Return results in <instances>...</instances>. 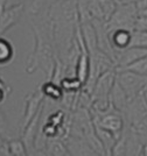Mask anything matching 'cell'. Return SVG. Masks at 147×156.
Masks as SVG:
<instances>
[{
	"instance_id": "obj_16",
	"label": "cell",
	"mask_w": 147,
	"mask_h": 156,
	"mask_svg": "<svg viewBox=\"0 0 147 156\" xmlns=\"http://www.w3.org/2000/svg\"><path fill=\"white\" fill-rule=\"evenodd\" d=\"M130 47H142V48H147V32L138 30V29L132 30Z\"/></svg>"
},
{
	"instance_id": "obj_11",
	"label": "cell",
	"mask_w": 147,
	"mask_h": 156,
	"mask_svg": "<svg viewBox=\"0 0 147 156\" xmlns=\"http://www.w3.org/2000/svg\"><path fill=\"white\" fill-rule=\"evenodd\" d=\"M116 71H130L140 75V76H147V56L141 57V58L137 59L135 62L131 63V64L123 66V68H116Z\"/></svg>"
},
{
	"instance_id": "obj_15",
	"label": "cell",
	"mask_w": 147,
	"mask_h": 156,
	"mask_svg": "<svg viewBox=\"0 0 147 156\" xmlns=\"http://www.w3.org/2000/svg\"><path fill=\"white\" fill-rule=\"evenodd\" d=\"M98 1H99V5H101V8H102L104 20L108 22L110 18L112 16V14L115 13L119 1L118 0H98Z\"/></svg>"
},
{
	"instance_id": "obj_5",
	"label": "cell",
	"mask_w": 147,
	"mask_h": 156,
	"mask_svg": "<svg viewBox=\"0 0 147 156\" xmlns=\"http://www.w3.org/2000/svg\"><path fill=\"white\" fill-rule=\"evenodd\" d=\"M24 11H25L24 2L4 8V11L0 13V36L4 35L11 27L19 22V20L24 14Z\"/></svg>"
},
{
	"instance_id": "obj_22",
	"label": "cell",
	"mask_w": 147,
	"mask_h": 156,
	"mask_svg": "<svg viewBox=\"0 0 147 156\" xmlns=\"http://www.w3.org/2000/svg\"><path fill=\"white\" fill-rule=\"evenodd\" d=\"M50 1V4H53V2H55V1H60V0H49Z\"/></svg>"
},
{
	"instance_id": "obj_23",
	"label": "cell",
	"mask_w": 147,
	"mask_h": 156,
	"mask_svg": "<svg viewBox=\"0 0 147 156\" xmlns=\"http://www.w3.org/2000/svg\"><path fill=\"white\" fill-rule=\"evenodd\" d=\"M119 2H124V1H128V0H118Z\"/></svg>"
},
{
	"instance_id": "obj_13",
	"label": "cell",
	"mask_w": 147,
	"mask_h": 156,
	"mask_svg": "<svg viewBox=\"0 0 147 156\" xmlns=\"http://www.w3.org/2000/svg\"><path fill=\"white\" fill-rule=\"evenodd\" d=\"M60 85L64 92H77L84 86L83 83L76 76H64L60 80Z\"/></svg>"
},
{
	"instance_id": "obj_18",
	"label": "cell",
	"mask_w": 147,
	"mask_h": 156,
	"mask_svg": "<svg viewBox=\"0 0 147 156\" xmlns=\"http://www.w3.org/2000/svg\"><path fill=\"white\" fill-rule=\"evenodd\" d=\"M9 91H11V89L0 79V103L5 100V98L7 97V94H8Z\"/></svg>"
},
{
	"instance_id": "obj_9",
	"label": "cell",
	"mask_w": 147,
	"mask_h": 156,
	"mask_svg": "<svg viewBox=\"0 0 147 156\" xmlns=\"http://www.w3.org/2000/svg\"><path fill=\"white\" fill-rule=\"evenodd\" d=\"M109 101L111 105H113L118 111H120L123 114L125 113L126 107L128 104V97L125 93V91L122 89V86L117 83V80H115V84L111 89L109 96Z\"/></svg>"
},
{
	"instance_id": "obj_24",
	"label": "cell",
	"mask_w": 147,
	"mask_h": 156,
	"mask_svg": "<svg viewBox=\"0 0 147 156\" xmlns=\"http://www.w3.org/2000/svg\"><path fill=\"white\" fill-rule=\"evenodd\" d=\"M146 79H147V76H146Z\"/></svg>"
},
{
	"instance_id": "obj_2",
	"label": "cell",
	"mask_w": 147,
	"mask_h": 156,
	"mask_svg": "<svg viewBox=\"0 0 147 156\" xmlns=\"http://www.w3.org/2000/svg\"><path fill=\"white\" fill-rule=\"evenodd\" d=\"M138 19V8L135 6V2L132 1H124L119 2L116 8L115 13L106 22L108 30L115 29H127L134 30L135 22Z\"/></svg>"
},
{
	"instance_id": "obj_10",
	"label": "cell",
	"mask_w": 147,
	"mask_h": 156,
	"mask_svg": "<svg viewBox=\"0 0 147 156\" xmlns=\"http://www.w3.org/2000/svg\"><path fill=\"white\" fill-rule=\"evenodd\" d=\"M41 92L45 97L50 98L53 100H60V99L63 98L64 94V91L61 87V85L56 82H53V80H48L45 84H42Z\"/></svg>"
},
{
	"instance_id": "obj_19",
	"label": "cell",
	"mask_w": 147,
	"mask_h": 156,
	"mask_svg": "<svg viewBox=\"0 0 147 156\" xmlns=\"http://www.w3.org/2000/svg\"><path fill=\"white\" fill-rule=\"evenodd\" d=\"M135 6L138 8V11L139 9H145V8H147V0H138V1H135Z\"/></svg>"
},
{
	"instance_id": "obj_4",
	"label": "cell",
	"mask_w": 147,
	"mask_h": 156,
	"mask_svg": "<svg viewBox=\"0 0 147 156\" xmlns=\"http://www.w3.org/2000/svg\"><path fill=\"white\" fill-rule=\"evenodd\" d=\"M124 114H126L127 121L130 122L128 126H135L147 117V98L145 90L128 101Z\"/></svg>"
},
{
	"instance_id": "obj_6",
	"label": "cell",
	"mask_w": 147,
	"mask_h": 156,
	"mask_svg": "<svg viewBox=\"0 0 147 156\" xmlns=\"http://www.w3.org/2000/svg\"><path fill=\"white\" fill-rule=\"evenodd\" d=\"M145 56H147V48H142V47H127L124 50L116 51V68L126 66V65L135 62L137 59L141 58V57H145Z\"/></svg>"
},
{
	"instance_id": "obj_14",
	"label": "cell",
	"mask_w": 147,
	"mask_h": 156,
	"mask_svg": "<svg viewBox=\"0 0 147 156\" xmlns=\"http://www.w3.org/2000/svg\"><path fill=\"white\" fill-rule=\"evenodd\" d=\"M126 144H127V128L116 140L110 156H126Z\"/></svg>"
},
{
	"instance_id": "obj_7",
	"label": "cell",
	"mask_w": 147,
	"mask_h": 156,
	"mask_svg": "<svg viewBox=\"0 0 147 156\" xmlns=\"http://www.w3.org/2000/svg\"><path fill=\"white\" fill-rule=\"evenodd\" d=\"M43 94L41 90L39 92L29 94L26 99V110L25 117H24V129L28 126V124L32 121V119L35 117V114L39 113V105L43 100Z\"/></svg>"
},
{
	"instance_id": "obj_8",
	"label": "cell",
	"mask_w": 147,
	"mask_h": 156,
	"mask_svg": "<svg viewBox=\"0 0 147 156\" xmlns=\"http://www.w3.org/2000/svg\"><path fill=\"white\" fill-rule=\"evenodd\" d=\"M131 34L132 32L127 30V29H115V30L109 32L110 42L115 50V55L116 51H120V50H124L127 47H130Z\"/></svg>"
},
{
	"instance_id": "obj_20",
	"label": "cell",
	"mask_w": 147,
	"mask_h": 156,
	"mask_svg": "<svg viewBox=\"0 0 147 156\" xmlns=\"http://www.w3.org/2000/svg\"><path fill=\"white\" fill-rule=\"evenodd\" d=\"M141 156H147V142L142 144V150H141Z\"/></svg>"
},
{
	"instance_id": "obj_21",
	"label": "cell",
	"mask_w": 147,
	"mask_h": 156,
	"mask_svg": "<svg viewBox=\"0 0 147 156\" xmlns=\"http://www.w3.org/2000/svg\"><path fill=\"white\" fill-rule=\"evenodd\" d=\"M35 156H47L45 154V153H43V151H41V150H39L38 153H36V154H35Z\"/></svg>"
},
{
	"instance_id": "obj_17",
	"label": "cell",
	"mask_w": 147,
	"mask_h": 156,
	"mask_svg": "<svg viewBox=\"0 0 147 156\" xmlns=\"http://www.w3.org/2000/svg\"><path fill=\"white\" fill-rule=\"evenodd\" d=\"M134 29L147 32V16H138Z\"/></svg>"
},
{
	"instance_id": "obj_1",
	"label": "cell",
	"mask_w": 147,
	"mask_h": 156,
	"mask_svg": "<svg viewBox=\"0 0 147 156\" xmlns=\"http://www.w3.org/2000/svg\"><path fill=\"white\" fill-rule=\"evenodd\" d=\"M34 30V39H35V46L32 52V56L28 59L27 63V72L32 73L39 68H41L49 76L53 75L54 68H55V50L54 47L49 42V40L41 33V29L35 25H32Z\"/></svg>"
},
{
	"instance_id": "obj_3",
	"label": "cell",
	"mask_w": 147,
	"mask_h": 156,
	"mask_svg": "<svg viewBox=\"0 0 147 156\" xmlns=\"http://www.w3.org/2000/svg\"><path fill=\"white\" fill-rule=\"evenodd\" d=\"M116 80L127 94L128 100L141 93L147 86V79L145 76L130 71H116Z\"/></svg>"
},
{
	"instance_id": "obj_12",
	"label": "cell",
	"mask_w": 147,
	"mask_h": 156,
	"mask_svg": "<svg viewBox=\"0 0 147 156\" xmlns=\"http://www.w3.org/2000/svg\"><path fill=\"white\" fill-rule=\"evenodd\" d=\"M14 56V48L12 43L0 36V65L11 62Z\"/></svg>"
}]
</instances>
